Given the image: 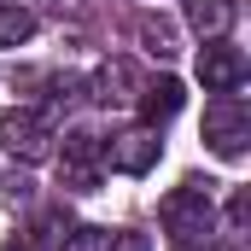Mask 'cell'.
<instances>
[{
    "label": "cell",
    "instance_id": "6da1fadb",
    "mask_svg": "<svg viewBox=\"0 0 251 251\" xmlns=\"http://www.w3.org/2000/svg\"><path fill=\"white\" fill-rule=\"evenodd\" d=\"M246 140H251V111L240 94H216L204 105V146L216 158H246Z\"/></svg>",
    "mask_w": 251,
    "mask_h": 251
},
{
    "label": "cell",
    "instance_id": "7a4b0ae2",
    "mask_svg": "<svg viewBox=\"0 0 251 251\" xmlns=\"http://www.w3.org/2000/svg\"><path fill=\"white\" fill-rule=\"evenodd\" d=\"M47 140H53L47 111H29V105L0 111V152H6V158H18V164H41V158H47Z\"/></svg>",
    "mask_w": 251,
    "mask_h": 251
},
{
    "label": "cell",
    "instance_id": "3957f363",
    "mask_svg": "<svg viewBox=\"0 0 251 251\" xmlns=\"http://www.w3.org/2000/svg\"><path fill=\"white\" fill-rule=\"evenodd\" d=\"M158 216H164V228L176 240H210V181L204 187L199 181H181V187L158 204Z\"/></svg>",
    "mask_w": 251,
    "mask_h": 251
},
{
    "label": "cell",
    "instance_id": "277c9868",
    "mask_svg": "<svg viewBox=\"0 0 251 251\" xmlns=\"http://www.w3.org/2000/svg\"><path fill=\"white\" fill-rule=\"evenodd\" d=\"M199 82H204L210 94H234V88L246 82V53H240L228 35L204 41V47H199Z\"/></svg>",
    "mask_w": 251,
    "mask_h": 251
},
{
    "label": "cell",
    "instance_id": "5b68a950",
    "mask_svg": "<svg viewBox=\"0 0 251 251\" xmlns=\"http://www.w3.org/2000/svg\"><path fill=\"white\" fill-rule=\"evenodd\" d=\"M64 187L70 193H94L100 187V140L88 128H70L64 134Z\"/></svg>",
    "mask_w": 251,
    "mask_h": 251
},
{
    "label": "cell",
    "instance_id": "8992f818",
    "mask_svg": "<svg viewBox=\"0 0 251 251\" xmlns=\"http://www.w3.org/2000/svg\"><path fill=\"white\" fill-rule=\"evenodd\" d=\"M158 152H164V140H158V128H134V134H123V140H111V164L123 170V176H146L152 164H158Z\"/></svg>",
    "mask_w": 251,
    "mask_h": 251
},
{
    "label": "cell",
    "instance_id": "52a82bcc",
    "mask_svg": "<svg viewBox=\"0 0 251 251\" xmlns=\"http://www.w3.org/2000/svg\"><path fill=\"white\" fill-rule=\"evenodd\" d=\"M181 105H187V88H181L176 76H158V82H146V88H140V123H146V128L170 123Z\"/></svg>",
    "mask_w": 251,
    "mask_h": 251
},
{
    "label": "cell",
    "instance_id": "ba28073f",
    "mask_svg": "<svg viewBox=\"0 0 251 251\" xmlns=\"http://www.w3.org/2000/svg\"><path fill=\"white\" fill-rule=\"evenodd\" d=\"M234 18H240V0H193V29H199L204 41L228 35V29H234Z\"/></svg>",
    "mask_w": 251,
    "mask_h": 251
},
{
    "label": "cell",
    "instance_id": "9c48e42d",
    "mask_svg": "<svg viewBox=\"0 0 251 251\" xmlns=\"http://www.w3.org/2000/svg\"><path fill=\"white\" fill-rule=\"evenodd\" d=\"M35 35V12L29 6H0V47H24Z\"/></svg>",
    "mask_w": 251,
    "mask_h": 251
},
{
    "label": "cell",
    "instance_id": "30bf717a",
    "mask_svg": "<svg viewBox=\"0 0 251 251\" xmlns=\"http://www.w3.org/2000/svg\"><path fill=\"white\" fill-rule=\"evenodd\" d=\"M140 47L158 53V59H170L176 53V24L170 18H140Z\"/></svg>",
    "mask_w": 251,
    "mask_h": 251
},
{
    "label": "cell",
    "instance_id": "8fae6325",
    "mask_svg": "<svg viewBox=\"0 0 251 251\" xmlns=\"http://www.w3.org/2000/svg\"><path fill=\"white\" fill-rule=\"evenodd\" d=\"M64 251H105V228H70Z\"/></svg>",
    "mask_w": 251,
    "mask_h": 251
},
{
    "label": "cell",
    "instance_id": "7c38bea8",
    "mask_svg": "<svg viewBox=\"0 0 251 251\" xmlns=\"http://www.w3.org/2000/svg\"><path fill=\"white\" fill-rule=\"evenodd\" d=\"M105 251H152V240L134 234V228H123V234H105Z\"/></svg>",
    "mask_w": 251,
    "mask_h": 251
},
{
    "label": "cell",
    "instance_id": "4fadbf2b",
    "mask_svg": "<svg viewBox=\"0 0 251 251\" xmlns=\"http://www.w3.org/2000/svg\"><path fill=\"white\" fill-rule=\"evenodd\" d=\"M53 6H64V0H53Z\"/></svg>",
    "mask_w": 251,
    "mask_h": 251
}]
</instances>
